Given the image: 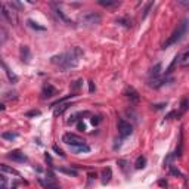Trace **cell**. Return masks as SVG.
I'll list each match as a JSON object with an SVG mask.
<instances>
[{"label": "cell", "instance_id": "obj_1", "mask_svg": "<svg viewBox=\"0 0 189 189\" xmlns=\"http://www.w3.org/2000/svg\"><path fill=\"white\" fill-rule=\"evenodd\" d=\"M81 55H83V50L78 49V47H74L69 52H65V53L53 56L50 59V62L53 65H58L61 69H69V68H75L78 65V58H80Z\"/></svg>", "mask_w": 189, "mask_h": 189}, {"label": "cell", "instance_id": "obj_2", "mask_svg": "<svg viewBox=\"0 0 189 189\" xmlns=\"http://www.w3.org/2000/svg\"><path fill=\"white\" fill-rule=\"evenodd\" d=\"M186 31H188V19H183L182 22L177 25V28H176L174 31L171 33V36H170L169 39L164 41V44H162V49H167V47L176 44L177 41H180L183 39V36L186 34Z\"/></svg>", "mask_w": 189, "mask_h": 189}, {"label": "cell", "instance_id": "obj_3", "mask_svg": "<svg viewBox=\"0 0 189 189\" xmlns=\"http://www.w3.org/2000/svg\"><path fill=\"white\" fill-rule=\"evenodd\" d=\"M62 142L67 143L68 146L74 148V146H81V145H86V141L81 139L80 136L74 135V133H67V135L62 136Z\"/></svg>", "mask_w": 189, "mask_h": 189}, {"label": "cell", "instance_id": "obj_4", "mask_svg": "<svg viewBox=\"0 0 189 189\" xmlns=\"http://www.w3.org/2000/svg\"><path fill=\"white\" fill-rule=\"evenodd\" d=\"M101 19H102L101 15L92 12V14L84 15V16L81 18V24H83V25H86V27H93V25L101 24Z\"/></svg>", "mask_w": 189, "mask_h": 189}, {"label": "cell", "instance_id": "obj_5", "mask_svg": "<svg viewBox=\"0 0 189 189\" xmlns=\"http://www.w3.org/2000/svg\"><path fill=\"white\" fill-rule=\"evenodd\" d=\"M117 127H118V133L121 137H127V136L132 135V132H133V127H132V124L127 123L126 120H123L120 118L118 123H117Z\"/></svg>", "mask_w": 189, "mask_h": 189}, {"label": "cell", "instance_id": "obj_6", "mask_svg": "<svg viewBox=\"0 0 189 189\" xmlns=\"http://www.w3.org/2000/svg\"><path fill=\"white\" fill-rule=\"evenodd\" d=\"M2 14H3V16L7 19L9 24L14 25L15 22H16V14H15V10L14 9H9L7 5H5V3H2Z\"/></svg>", "mask_w": 189, "mask_h": 189}, {"label": "cell", "instance_id": "obj_7", "mask_svg": "<svg viewBox=\"0 0 189 189\" xmlns=\"http://www.w3.org/2000/svg\"><path fill=\"white\" fill-rule=\"evenodd\" d=\"M52 177H53L52 174H49V177H47V179H41V177H40V179H39V182H40V185L44 189H61V188H59V185L55 182Z\"/></svg>", "mask_w": 189, "mask_h": 189}, {"label": "cell", "instance_id": "obj_8", "mask_svg": "<svg viewBox=\"0 0 189 189\" xmlns=\"http://www.w3.org/2000/svg\"><path fill=\"white\" fill-rule=\"evenodd\" d=\"M7 158L12 160V161H16V162H25L27 161V155L21 151H12L7 154Z\"/></svg>", "mask_w": 189, "mask_h": 189}, {"label": "cell", "instance_id": "obj_9", "mask_svg": "<svg viewBox=\"0 0 189 189\" xmlns=\"http://www.w3.org/2000/svg\"><path fill=\"white\" fill-rule=\"evenodd\" d=\"M126 96H127L132 102H139V99H141V98H139V93H137L133 87H127V89H126Z\"/></svg>", "mask_w": 189, "mask_h": 189}, {"label": "cell", "instance_id": "obj_10", "mask_svg": "<svg viewBox=\"0 0 189 189\" xmlns=\"http://www.w3.org/2000/svg\"><path fill=\"white\" fill-rule=\"evenodd\" d=\"M56 93H58V90H56L53 86H50V84H47V86L43 87V98H44V99H46V98H52V96H55Z\"/></svg>", "mask_w": 189, "mask_h": 189}, {"label": "cell", "instance_id": "obj_11", "mask_svg": "<svg viewBox=\"0 0 189 189\" xmlns=\"http://www.w3.org/2000/svg\"><path fill=\"white\" fill-rule=\"evenodd\" d=\"M167 77H162V78H158V77H155V78H152L151 80V83H149V86L151 87H155V89H158V87H161L162 84H166L167 83Z\"/></svg>", "mask_w": 189, "mask_h": 189}, {"label": "cell", "instance_id": "obj_12", "mask_svg": "<svg viewBox=\"0 0 189 189\" xmlns=\"http://www.w3.org/2000/svg\"><path fill=\"white\" fill-rule=\"evenodd\" d=\"M179 65L183 68H188L189 67V50H186L185 53H182L179 56Z\"/></svg>", "mask_w": 189, "mask_h": 189}, {"label": "cell", "instance_id": "obj_13", "mask_svg": "<svg viewBox=\"0 0 189 189\" xmlns=\"http://www.w3.org/2000/svg\"><path fill=\"white\" fill-rule=\"evenodd\" d=\"M182 152H183V128L180 130V136H179V146L176 148V152H174V157H182Z\"/></svg>", "mask_w": 189, "mask_h": 189}, {"label": "cell", "instance_id": "obj_14", "mask_svg": "<svg viewBox=\"0 0 189 189\" xmlns=\"http://www.w3.org/2000/svg\"><path fill=\"white\" fill-rule=\"evenodd\" d=\"M3 68H5V71H6V75H7V78H9V81H10L12 84H15V83L18 81V77L9 69V67L6 65V62H3Z\"/></svg>", "mask_w": 189, "mask_h": 189}, {"label": "cell", "instance_id": "obj_15", "mask_svg": "<svg viewBox=\"0 0 189 189\" xmlns=\"http://www.w3.org/2000/svg\"><path fill=\"white\" fill-rule=\"evenodd\" d=\"M99 5L105 7H117L120 6V2L118 0H99Z\"/></svg>", "mask_w": 189, "mask_h": 189}, {"label": "cell", "instance_id": "obj_16", "mask_svg": "<svg viewBox=\"0 0 189 189\" xmlns=\"http://www.w3.org/2000/svg\"><path fill=\"white\" fill-rule=\"evenodd\" d=\"M68 103H59L58 107H55V111H53V115L55 117H59V115L64 114V111H67L68 109Z\"/></svg>", "mask_w": 189, "mask_h": 189}, {"label": "cell", "instance_id": "obj_17", "mask_svg": "<svg viewBox=\"0 0 189 189\" xmlns=\"http://www.w3.org/2000/svg\"><path fill=\"white\" fill-rule=\"evenodd\" d=\"M21 58H22L24 62L30 61V49H28V46H21Z\"/></svg>", "mask_w": 189, "mask_h": 189}, {"label": "cell", "instance_id": "obj_18", "mask_svg": "<svg viewBox=\"0 0 189 189\" xmlns=\"http://www.w3.org/2000/svg\"><path fill=\"white\" fill-rule=\"evenodd\" d=\"M56 170L59 173H64V174H68V176H77V171L74 169H67V167H56Z\"/></svg>", "mask_w": 189, "mask_h": 189}, {"label": "cell", "instance_id": "obj_19", "mask_svg": "<svg viewBox=\"0 0 189 189\" xmlns=\"http://www.w3.org/2000/svg\"><path fill=\"white\" fill-rule=\"evenodd\" d=\"M111 177H112V171L111 169H105L103 170V173H102V183H108L111 180Z\"/></svg>", "mask_w": 189, "mask_h": 189}, {"label": "cell", "instance_id": "obj_20", "mask_svg": "<svg viewBox=\"0 0 189 189\" xmlns=\"http://www.w3.org/2000/svg\"><path fill=\"white\" fill-rule=\"evenodd\" d=\"M0 169H2V171H3V173H10V174L19 176V171H16V170L12 169V167H7L6 164H0Z\"/></svg>", "mask_w": 189, "mask_h": 189}, {"label": "cell", "instance_id": "obj_21", "mask_svg": "<svg viewBox=\"0 0 189 189\" xmlns=\"http://www.w3.org/2000/svg\"><path fill=\"white\" fill-rule=\"evenodd\" d=\"M27 24H28V27H31L33 30H37V31H44V30H46L43 25H39V24H37V22H34L33 19H28Z\"/></svg>", "mask_w": 189, "mask_h": 189}, {"label": "cell", "instance_id": "obj_22", "mask_svg": "<svg viewBox=\"0 0 189 189\" xmlns=\"http://www.w3.org/2000/svg\"><path fill=\"white\" fill-rule=\"evenodd\" d=\"M145 166H146V158H145V157H139L135 162V167L137 170H141V169H143Z\"/></svg>", "mask_w": 189, "mask_h": 189}, {"label": "cell", "instance_id": "obj_23", "mask_svg": "<svg viewBox=\"0 0 189 189\" xmlns=\"http://www.w3.org/2000/svg\"><path fill=\"white\" fill-rule=\"evenodd\" d=\"M161 74V64H155L154 67H152V69H151V77H158V75Z\"/></svg>", "mask_w": 189, "mask_h": 189}, {"label": "cell", "instance_id": "obj_24", "mask_svg": "<svg viewBox=\"0 0 189 189\" xmlns=\"http://www.w3.org/2000/svg\"><path fill=\"white\" fill-rule=\"evenodd\" d=\"M74 151L75 154H80V152H89L90 151V146L89 145H81V146H74V148H71Z\"/></svg>", "mask_w": 189, "mask_h": 189}, {"label": "cell", "instance_id": "obj_25", "mask_svg": "<svg viewBox=\"0 0 189 189\" xmlns=\"http://www.w3.org/2000/svg\"><path fill=\"white\" fill-rule=\"evenodd\" d=\"M3 139H6V141H14L18 137V133H12V132H5L3 135H2Z\"/></svg>", "mask_w": 189, "mask_h": 189}, {"label": "cell", "instance_id": "obj_26", "mask_svg": "<svg viewBox=\"0 0 189 189\" xmlns=\"http://www.w3.org/2000/svg\"><path fill=\"white\" fill-rule=\"evenodd\" d=\"M189 108V99H183L182 103H180V111H179V115H182L183 112H186V109Z\"/></svg>", "mask_w": 189, "mask_h": 189}, {"label": "cell", "instance_id": "obj_27", "mask_svg": "<svg viewBox=\"0 0 189 189\" xmlns=\"http://www.w3.org/2000/svg\"><path fill=\"white\" fill-rule=\"evenodd\" d=\"M174 158H176L174 154H169V155H167V158L164 160V166H166V167H170V166H171V161H173Z\"/></svg>", "mask_w": 189, "mask_h": 189}, {"label": "cell", "instance_id": "obj_28", "mask_svg": "<svg viewBox=\"0 0 189 189\" xmlns=\"http://www.w3.org/2000/svg\"><path fill=\"white\" fill-rule=\"evenodd\" d=\"M152 6H154V3H152V2H151V3H148V6L145 7V10H143V14H142V18H146V15H148L149 9H151Z\"/></svg>", "mask_w": 189, "mask_h": 189}, {"label": "cell", "instance_id": "obj_29", "mask_svg": "<svg viewBox=\"0 0 189 189\" xmlns=\"http://www.w3.org/2000/svg\"><path fill=\"white\" fill-rule=\"evenodd\" d=\"M170 173H171V174H174V176H179V177H182V173H180V171H179L177 169H174L173 166H170Z\"/></svg>", "mask_w": 189, "mask_h": 189}, {"label": "cell", "instance_id": "obj_30", "mask_svg": "<svg viewBox=\"0 0 189 189\" xmlns=\"http://www.w3.org/2000/svg\"><path fill=\"white\" fill-rule=\"evenodd\" d=\"M53 151H55V152H56V154H58V155H61L62 158H64V157H65V154H64V151H62L61 148H58V146H56V145H55V146H53Z\"/></svg>", "mask_w": 189, "mask_h": 189}, {"label": "cell", "instance_id": "obj_31", "mask_svg": "<svg viewBox=\"0 0 189 189\" xmlns=\"http://www.w3.org/2000/svg\"><path fill=\"white\" fill-rule=\"evenodd\" d=\"M99 123H101V117H99V115H96V117H92V124H93V126H98Z\"/></svg>", "mask_w": 189, "mask_h": 189}, {"label": "cell", "instance_id": "obj_32", "mask_svg": "<svg viewBox=\"0 0 189 189\" xmlns=\"http://www.w3.org/2000/svg\"><path fill=\"white\" fill-rule=\"evenodd\" d=\"M177 3L183 7H188L189 9V0H177Z\"/></svg>", "mask_w": 189, "mask_h": 189}, {"label": "cell", "instance_id": "obj_33", "mask_svg": "<svg viewBox=\"0 0 189 189\" xmlns=\"http://www.w3.org/2000/svg\"><path fill=\"white\" fill-rule=\"evenodd\" d=\"M118 22H123V25H124V27H132V22H130V21H127V19H123V18H120V19H118Z\"/></svg>", "mask_w": 189, "mask_h": 189}, {"label": "cell", "instance_id": "obj_34", "mask_svg": "<svg viewBox=\"0 0 189 189\" xmlns=\"http://www.w3.org/2000/svg\"><path fill=\"white\" fill-rule=\"evenodd\" d=\"M77 128H78L80 132H84V130H86V124H84V123H81V121H78L77 123Z\"/></svg>", "mask_w": 189, "mask_h": 189}, {"label": "cell", "instance_id": "obj_35", "mask_svg": "<svg viewBox=\"0 0 189 189\" xmlns=\"http://www.w3.org/2000/svg\"><path fill=\"white\" fill-rule=\"evenodd\" d=\"M27 117H36V115H40V111H30V112H27Z\"/></svg>", "mask_w": 189, "mask_h": 189}, {"label": "cell", "instance_id": "obj_36", "mask_svg": "<svg viewBox=\"0 0 189 189\" xmlns=\"http://www.w3.org/2000/svg\"><path fill=\"white\" fill-rule=\"evenodd\" d=\"M94 84H93V81H89V90H90V92H94Z\"/></svg>", "mask_w": 189, "mask_h": 189}, {"label": "cell", "instance_id": "obj_37", "mask_svg": "<svg viewBox=\"0 0 189 189\" xmlns=\"http://www.w3.org/2000/svg\"><path fill=\"white\" fill-rule=\"evenodd\" d=\"M158 185H160V186H162V188H167V182H166V180H160V182H158Z\"/></svg>", "mask_w": 189, "mask_h": 189}, {"label": "cell", "instance_id": "obj_38", "mask_svg": "<svg viewBox=\"0 0 189 189\" xmlns=\"http://www.w3.org/2000/svg\"><path fill=\"white\" fill-rule=\"evenodd\" d=\"M81 86V80H78V81H75V84H74V89H78Z\"/></svg>", "mask_w": 189, "mask_h": 189}]
</instances>
